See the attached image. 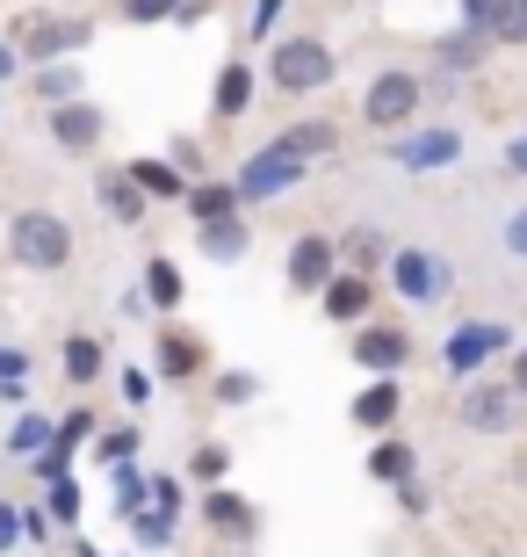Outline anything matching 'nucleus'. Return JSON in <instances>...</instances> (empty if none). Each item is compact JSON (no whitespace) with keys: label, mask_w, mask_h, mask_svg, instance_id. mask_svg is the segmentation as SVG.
Segmentation results:
<instances>
[{"label":"nucleus","mask_w":527,"mask_h":557,"mask_svg":"<svg viewBox=\"0 0 527 557\" xmlns=\"http://www.w3.org/2000/svg\"><path fill=\"white\" fill-rule=\"evenodd\" d=\"M8 253H15V269L51 275V269L73 261V225H65L59 210H15V225H8Z\"/></svg>","instance_id":"f257e3e1"},{"label":"nucleus","mask_w":527,"mask_h":557,"mask_svg":"<svg viewBox=\"0 0 527 557\" xmlns=\"http://www.w3.org/2000/svg\"><path fill=\"white\" fill-rule=\"evenodd\" d=\"M332 44L318 37H283L275 51H267V81L283 87V95H318V87H332Z\"/></svg>","instance_id":"f03ea898"},{"label":"nucleus","mask_w":527,"mask_h":557,"mask_svg":"<svg viewBox=\"0 0 527 557\" xmlns=\"http://www.w3.org/2000/svg\"><path fill=\"white\" fill-rule=\"evenodd\" d=\"M419 102H426V81H419V73H405V65H390V73H376V81H368L362 124L368 131H412Z\"/></svg>","instance_id":"7ed1b4c3"},{"label":"nucleus","mask_w":527,"mask_h":557,"mask_svg":"<svg viewBox=\"0 0 527 557\" xmlns=\"http://www.w3.org/2000/svg\"><path fill=\"white\" fill-rule=\"evenodd\" d=\"M297 182H304V160H289V152H275V145L246 152V160H239V174H231L239 203H275V196H289Z\"/></svg>","instance_id":"20e7f679"},{"label":"nucleus","mask_w":527,"mask_h":557,"mask_svg":"<svg viewBox=\"0 0 527 557\" xmlns=\"http://www.w3.org/2000/svg\"><path fill=\"white\" fill-rule=\"evenodd\" d=\"M506 348H513V341H506V326H499V319H463V326L441 341V370L448 376H477L491 355H506Z\"/></svg>","instance_id":"39448f33"},{"label":"nucleus","mask_w":527,"mask_h":557,"mask_svg":"<svg viewBox=\"0 0 527 557\" xmlns=\"http://www.w3.org/2000/svg\"><path fill=\"white\" fill-rule=\"evenodd\" d=\"M390 289H398L405 305H434L448 289V261L434 247H398L390 253Z\"/></svg>","instance_id":"423d86ee"},{"label":"nucleus","mask_w":527,"mask_h":557,"mask_svg":"<svg viewBox=\"0 0 527 557\" xmlns=\"http://www.w3.org/2000/svg\"><path fill=\"white\" fill-rule=\"evenodd\" d=\"M513 420H520V392H513L506 376H485V384L463 392V428L469 434H506Z\"/></svg>","instance_id":"0eeeda50"},{"label":"nucleus","mask_w":527,"mask_h":557,"mask_svg":"<svg viewBox=\"0 0 527 557\" xmlns=\"http://www.w3.org/2000/svg\"><path fill=\"white\" fill-rule=\"evenodd\" d=\"M109 138V109L102 102H59L51 109V145H59V152H73V160H87V152H95V145Z\"/></svg>","instance_id":"6e6552de"},{"label":"nucleus","mask_w":527,"mask_h":557,"mask_svg":"<svg viewBox=\"0 0 527 557\" xmlns=\"http://www.w3.org/2000/svg\"><path fill=\"white\" fill-rule=\"evenodd\" d=\"M390 160L405 166V174H434V166H455V160H463V131H448V124H434V131H398Z\"/></svg>","instance_id":"1a4fd4ad"},{"label":"nucleus","mask_w":527,"mask_h":557,"mask_svg":"<svg viewBox=\"0 0 527 557\" xmlns=\"http://www.w3.org/2000/svg\"><path fill=\"white\" fill-rule=\"evenodd\" d=\"M354 362H362L368 376H405L412 370V333L405 326H354Z\"/></svg>","instance_id":"9d476101"},{"label":"nucleus","mask_w":527,"mask_h":557,"mask_svg":"<svg viewBox=\"0 0 527 557\" xmlns=\"http://www.w3.org/2000/svg\"><path fill=\"white\" fill-rule=\"evenodd\" d=\"M332 275H340V247H332L325 232H304V239L289 247V289H297V297H318Z\"/></svg>","instance_id":"9b49d317"},{"label":"nucleus","mask_w":527,"mask_h":557,"mask_svg":"<svg viewBox=\"0 0 527 557\" xmlns=\"http://www.w3.org/2000/svg\"><path fill=\"white\" fill-rule=\"evenodd\" d=\"M87 44H95L87 22H29V29L15 37V51L37 59V65H51V59H65V51H87Z\"/></svg>","instance_id":"f8f14e48"},{"label":"nucleus","mask_w":527,"mask_h":557,"mask_svg":"<svg viewBox=\"0 0 527 557\" xmlns=\"http://www.w3.org/2000/svg\"><path fill=\"white\" fill-rule=\"evenodd\" d=\"M347 413H354V428H362V434H390V428H398V413H405V376H376Z\"/></svg>","instance_id":"ddd939ff"},{"label":"nucleus","mask_w":527,"mask_h":557,"mask_svg":"<svg viewBox=\"0 0 527 557\" xmlns=\"http://www.w3.org/2000/svg\"><path fill=\"white\" fill-rule=\"evenodd\" d=\"M368 305H376V275L340 269L332 283L318 289V311H325V319H340V326H347V319H368Z\"/></svg>","instance_id":"4468645a"},{"label":"nucleus","mask_w":527,"mask_h":557,"mask_svg":"<svg viewBox=\"0 0 527 557\" xmlns=\"http://www.w3.org/2000/svg\"><path fill=\"white\" fill-rule=\"evenodd\" d=\"M95 196H102V218L109 225H145V188L130 182V174H123V166H102V174H95Z\"/></svg>","instance_id":"2eb2a0df"},{"label":"nucleus","mask_w":527,"mask_h":557,"mask_svg":"<svg viewBox=\"0 0 527 557\" xmlns=\"http://www.w3.org/2000/svg\"><path fill=\"white\" fill-rule=\"evenodd\" d=\"M196 247H203V261L231 269V261H246V253H253V225H246V218H217V225H196Z\"/></svg>","instance_id":"dca6fc26"},{"label":"nucleus","mask_w":527,"mask_h":557,"mask_svg":"<svg viewBox=\"0 0 527 557\" xmlns=\"http://www.w3.org/2000/svg\"><path fill=\"white\" fill-rule=\"evenodd\" d=\"M210 529H217V536H231V543H253V536H261V515H253L231 485H217V493H210Z\"/></svg>","instance_id":"f3484780"},{"label":"nucleus","mask_w":527,"mask_h":557,"mask_svg":"<svg viewBox=\"0 0 527 557\" xmlns=\"http://www.w3.org/2000/svg\"><path fill=\"white\" fill-rule=\"evenodd\" d=\"M123 174L145 188V203H181L188 196V174H174V160H130Z\"/></svg>","instance_id":"a211bd4d"},{"label":"nucleus","mask_w":527,"mask_h":557,"mask_svg":"<svg viewBox=\"0 0 527 557\" xmlns=\"http://www.w3.org/2000/svg\"><path fill=\"white\" fill-rule=\"evenodd\" d=\"M145 305L152 311H181V297H188V283H181V269H174V253H152L145 261Z\"/></svg>","instance_id":"6ab92c4d"},{"label":"nucleus","mask_w":527,"mask_h":557,"mask_svg":"<svg viewBox=\"0 0 527 557\" xmlns=\"http://www.w3.org/2000/svg\"><path fill=\"white\" fill-rule=\"evenodd\" d=\"M181 210L196 218V225H217V218H239L246 203H239V188H231V182H196L181 196Z\"/></svg>","instance_id":"aec40b11"},{"label":"nucleus","mask_w":527,"mask_h":557,"mask_svg":"<svg viewBox=\"0 0 527 557\" xmlns=\"http://www.w3.org/2000/svg\"><path fill=\"white\" fill-rule=\"evenodd\" d=\"M390 253H398V247H384V232H376V225H354V232L340 239V269L376 275V269H390Z\"/></svg>","instance_id":"412c9836"},{"label":"nucleus","mask_w":527,"mask_h":557,"mask_svg":"<svg viewBox=\"0 0 527 557\" xmlns=\"http://www.w3.org/2000/svg\"><path fill=\"white\" fill-rule=\"evenodd\" d=\"M267 145H275V152H289V160H325V152H332V145H340V131H332V124H289V131H275V138H267Z\"/></svg>","instance_id":"4be33fe9"},{"label":"nucleus","mask_w":527,"mask_h":557,"mask_svg":"<svg viewBox=\"0 0 527 557\" xmlns=\"http://www.w3.org/2000/svg\"><path fill=\"white\" fill-rule=\"evenodd\" d=\"M246 109H253V73H246V65H217L210 116H224V124H231V116H246Z\"/></svg>","instance_id":"5701e85b"},{"label":"nucleus","mask_w":527,"mask_h":557,"mask_svg":"<svg viewBox=\"0 0 527 557\" xmlns=\"http://www.w3.org/2000/svg\"><path fill=\"white\" fill-rule=\"evenodd\" d=\"M368 478H376V485H412V442H405V434H376Z\"/></svg>","instance_id":"b1692460"},{"label":"nucleus","mask_w":527,"mask_h":557,"mask_svg":"<svg viewBox=\"0 0 527 557\" xmlns=\"http://www.w3.org/2000/svg\"><path fill=\"white\" fill-rule=\"evenodd\" d=\"M196 370H203V341H188V333H160V370H152V376L188 384Z\"/></svg>","instance_id":"393cba45"},{"label":"nucleus","mask_w":527,"mask_h":557,"mask_svg":"<svg viewBox=\"0 0 527 557\" xmlns=\"http://www.w3.org/2000/svg\"><path fill=\"white\" fill-rule=\"evenodd\" d=\"M485 51H491L485 29H463V37H441V44H434V65H441V73H477V65H485Z\"/></svg>","instance_id":"a878e982"},{"label":"nucleus","mask_w":527,"mask_h":557,"mask_svg":"<svg viewBox=\"0 0 527 557\" xmlns=\"http://www.w3.org/2000/svg\"><path fill=\"white\" fill-rule=\"evenodd\" d=\"M51 442H59V420H43V413H22L15 428H8V456H29V463H37Z\"/></svg>","instance_id":"bb28decb"},{"label":"nucleus","mask_w":527,"mask_h":557,"mask_svg":"<svg viewBox=\"0 0 527 557\" xmlns=\"http://www.w3.org/2000/svg\"><path fill=\"white\" fill-rule=\"evenodd\" d=\"M145 507H152V478H145L138 463H116V515H123V521H138Z\"/></svg>","instance_id":"cd10ccee"},{"label":"nucleus","mask_w":527,"mask_h":557,"mask_svg":"<svg viewBox=\"0 0 527 557\" xmlns=\"http://www.w3.org/2000/svg\"><path fill=\"white\" fill-rule=\"evenodd\" d=\"M95 376H102V341L73 333V341H65V384H95Z\"/></svg>","instance_id":"c85d7f7f"},{"label":"nucleus","mask_w":527,"mask_h":557,"mask_svg":"<svg viewBox=\"0 0 527 557\" xmlns=\"http://www.w3.org/2000/svg\"><path fill=\"white\" fill-rule=\"evenodd\" d=\"M29 87H37V95H43V102H51V109H59V102H80V73H73V65H37V81H29Z\"/></svg>","instance_id":"c756f323"},{"label":"nucleus","mask_w":527,"mask_h":557,"mask_svg":"<svg viewBox=\"0 0 527 557\" xmlns=\"http://www.w3.org/2000/svg\"><path fill=\"white\" fill-rule=\"evenodd\" d=\"M210 398H217V406H253V398H261V376L253 370H224L217 384H210Z\"/></svg>","instance_id":"7c9ffc66"},{"label":"nucleus","mask_w":527,"mask_h":557,"mask_svg":"<svg viewBox=\"0 0 527 557\" xmlns=\"http://www.w3.org/2000/svg\"><path fill=\"white\" fill-rule=\"evenodd\" d=\"M43 493H51V521H59V529H73V521H80V478H73V471L51 478Z\"/></svg>","instance_id":"2f4dec72"},{"label":"nucleus","mask_w":527,"mask_h":557,"mask_svg":"<svg viewBox=\"0 0 527 557\" xmlns=\"http://www.w3.org/2000/svg\"><path fill=\"white\" fill-rule=\"evenodd\" d=\"M491 44H527V0H499V15H491Z\"/></svg>","instance_id":"473e14b6"},{"label":"nucleus","mask_w":527,"mask_h":557,"mask_svg":"<svg viewBox=\"0 0 527 557\" xmlns=\"http://www.w3.org/2000/svg\"><path fill=\"white\" fill-rule=\"evenodd\" d=\"M138 442H145V434H138V428H109V434H102V442H95V456H102L109 471H116V463H130V456H138Z\"/></svg>","instance_id":"72a5a7b5"},{"label":"nucleus","mask_w":527,"mask_h":557,"mask_svg":"<svg viewBox=\"0 0 527 557\" xmlns=\"http://www.w3.org/2000/svg\"><path fill=\"white\" fill-rule=\"evenodd\" d=\"M130 529H138L145 550H166V543H174V515H160V507H145V515L130 521Z\"/></svg>","instance_id":"f704fd0d"},{"label":"nucleus","mask_w":527,"mask_h":557,"mask_svg":"<svg viewBox=\"0 0 527 557\" xmlns=\"http://www.w3.org/2000/svg\"><path fill=\"white\" fill-rule=\"evenodd\" d=\"M166 160H174V174H188V188L203 182V138H188V131H181V138H174V152H166Z\"/></svg>","instance_id":"c9c22d12"},{"label":"nucleus","mask_w":527,"mask_h":557,"mask_svg":"<svg viewBox=\"0 0 527 557\" xmlns=\"http://www.w3.org/2000/svg\"><path fill=\"white\" fill-rule=\"evenodd\" d=\"M188 471L203 478V485H224V471H231V456H224V449H217V442H203V449L188 456Z\"/></svg>","instance_id":"e433bc0d"},{"label":"nucleus","mask_w":527,"mask_h":557,"mask_svg":"<svg viewBox=\"0 0 527 557\" xmlns=\"http://www.w3.org/2000/svg\"><path fill=\"white\" fill-rule=\"evenodd\" d=\"M152 507L181 521V507H188V485H181V478H152Z\"/></svg>","instance_id":"4c0bfd02"},{"label":"nucleus","mask_w":527,"mask_h":557,"mask_svg":"<svg viewBox=\"0 0 527 557\" xmlns=\"http://www.w3.org/2000/svg\"><path fill=\"white\" fill-rule=\"evenodd\" d=\"M87 434H95V413H87V406H80V413H65V420H59V449L73 456V449H80V442H87Z\"/></svg>","instance_id":"58836bf2"},{"label":"nucleus","mask_w":527,"mask_h":557,"mask_svg":"<svg viewBox=\"0 0 527 557\" xmlns=\"http://www.w3.org/2000/svg\"><path fill=\"white\" fill-rule=\"evenodd\" d=\"M188 0H123V15L130 22H166V15H181Z\"/></svg>","instance_id":"ea45409f"},{"label":"nucleus","mask_w":527,"mask_h":557,"mask_svg":"<svg viewBox=\"0 0 527 557\" xmlns=\"http://www.w3.org/2000/svg\"><path fill=\"white\" fill-rule=\"evenodd\" d=\"M499 247H506V253H513V261H527V203H520V210H513L506 225H499Z\"/></svg>","instance_id":"a19ab883"},{"label":"nucleus","mask_w":527,"mask_h":557,"mask_svg":"<svg viewBox=\"0 0 527 557\" xmlns=\"http://www.w3.org/2000/svg\"><path fill=\"white\" fill-rule=\"evenodd\" d=\"M275 22H283V0H253V29H246V37L267 44V37H275Z\"/></svg>","instance_id":"79ce46f5"},{"label":"nucleus","mask_w":527,"mask_h":557,"mask_svg":"<svg viewBox=\"0 0 527 557\" xmlns=\"http://www.w3.org/2000/svg\"><path fill=\"white\" fill-rule=\"evenodd\" d=\"M491 15H499V0H463V29H485L491 37Z\"/></svg>","instance_id":"37998d69"},{"label":"nucleus","mask_w":527,"mask_h":557,"mask_svg":"<svg viewBox=\"0 0 527 557\" xmlns=\"http://www.w3.org/2000/svg\"><path fill=\"white\" fill-rule=\"evenodd\" d=\"M116 376H123V398H130V406L152 398V370H116Z\"/></svg>","instance_id":"c03bdc74"},{"label":"nucleus","mask_w":527,"mask_h":557,"mask_svg":"<svg viewBox=\"0 0 527 557\" xmlns=\"http://www.w3.org/2000/svg\"><path fill=\"white\" fill-rule=\"evenodd\" d=\"M22 370H29V355H22V348H0V384H22Z\"/></svg>","instance_id":"a18cd8bd"},{"label":"nucleus","mask_w":527,"mask_h":557,"mask_svg":"<svg viewBox=\"0 0 527 557\" xmlns=\"http://www.w3.org/2000/svg\"><path fill=\"white\" fill-rule=\"evenodd\" d=\"M15 536H22V515L0 499V550H15Z\"/></svg>","instance_id":"49530a36"},{"label":"nucleus","mask_w":527,"mask_h":557,"mask_svg":"<svg viewBox=\"0 0 527 557\" xmlns=\"http://www.w3.org/2000/svg\"><path fill=\"white\" fill-rule=\"evenodd\" d=\"M506 174H527V131H520V138L506 145Z\"/></svg>","instance_id":"de8ad7c7"},{"label":"nucleus","mask_w":527,"mask_h":557,"mask_svg":"<svg viewBox=\"0 0 527 557\" xmlns=\"http://www.w3.org/2000/svg\"><path fill=\"white\" fill-rule=\"evenodd\" d=\"M506 384H513V392L527 398V348H513V376H506Z\"/></svg>","instance_id":"09e8293b"},{"label":"nucleus","mask_w":527,"mask_h":557,"mask_svg":"<svg viewBox=\"0 0 527 557\" xmlns=\"http://www.w3.org/2000/svg\"><path fill=\"white\" fill-rule=\"evenodd\" d=\"M15 65H22V51H15V44H0V87L15 81Z\"/></svg>","instance_id":"8fccbe9b"},{"label":"nucleus","mask_w":527,"mask_h":557,"mask_svg":"<svg viewBox=\"0 0 527 557\" xmlns=\"http://www.w3.org/2000/svg\"><path fill=\"white\" fill-rule=\"evenodd\" d=\"M73 550H80V557H109V550H87V543H73Z\"/></svg>","instance_id":"3c124183"}]
</instances>
